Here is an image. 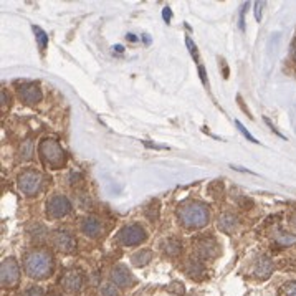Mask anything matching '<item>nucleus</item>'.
Returning a JSON list of instances; mask_svg holds the SVG:
<instances>
[{
    "instance_id": "nucleus-1",
    "label": "nucleus",
    "mask_w": 296,
    "mask_h": 296,
    "mask_svg": "<svg viewBox=\"0 0 296 296\" xmlns=\"http://www.w3.org/2000/svg\"><path fill=\"white\" fill-rule=\"evenodd\" d=\"M23 268L30 278L45 280L53 273V256L48 250H31L23 260Z\"/></svg>"
},
{
    "instance_id": "nucleus-2",
    "label": "nucleus",
    "mask_w": 296,
    "mask_h": 296,
    "mask_svg": "<svg viewBox=\"0 0 296 296\" xmlns=\"http://www.w3.org/2000/svg\"><path fill=\"white\" fill-rule=\"evenodd\" d=\"M177 217L184 227H187V229H191V230H197L209 224L210 213H209V207L205 204L189 202V204H184L179 207Z\"/></svg>"
},
{
    "instance_id": "nucleus-3",
    "label": "nucleus",
    "mask_w": 296,
    "mask_h": 296,
    "mask_svg": "<svg viewBox=\"0 0 296 296\" xmlns=\"http://www.w3.org/2000/svg\"><path fill=\"white\" fill-rule=\"evenodd\" d=\"M42 161L52 169H61L66 164V153L55 139H43L39 146Z\"/></svg>"
},
{
    "instance_id": "nucleus-4",
    "label": "nucleus",
    "mask_w": 296,
    "mask_h": 296,
    "mask_svg": "<svg viewBox=\"0 0 296 296\" xmlns=\"http://www.w3.org/2000/svg\"><path fill=\"white\" fill-rule=\"evenodd\" d=\"M146 230L142 229L141 225L133 224V225H126L121 230L118 232L116 240L118 243L124 245V247H134V245H139L146 240Z\"/></svg>"
},
{
    "instance_id": "nucleus-5",
    "label": "nucleus",
    "mask_w": 296,
    "mask_h": 296,
    "mask_svg": "<svg viewBox=\"0 0 296 296\" xmlns=\"http://www.w3.org/2000/svg\"><path fill=\"white\" fill-rule=\"evenodd\" d=\"M20 281V270H18V263L15 258H5L0 265V283L2 288H15Z\"/></svg>"
},
{
    "instance_id": "nucleus-6",
    "label": "nucleus",
    "mask_w": 296,
    "mask_h": 296,
    "mask_svg": "<svg viewBox=\"0 0 296 296\" xmlns=\"http://www.w3.org/2000/svg\"><path fill=\"white\" fill-rule=\"evenodd\" d=\"M42 174L36 171H25L18 175L17 179V187L18 191L23 192L25 195H35L36 192H40L42 189Z\"/></svg>"
},
{
    "instance_id": "nucleus-7",
    "label": "nucleus",
    "mask_w": 296,
    "mask_h": 296,
    "mask_svg": "<svg viewBox=\"0 0 296 296\" xmlns=\"http://www.w3.org/2000/svg\"><path fill=\"white\" fill-rule=\"evenodd\" d=\"M71 212V202L70 199L61 194H56L47 200V215L52 218H61L66 217Z\"/></svg>"
},
{
    "instance_id": "nucleus-8",
    "label": "nucleus",
    "mask_w": 296,
    "mask_h": 296,
    "mask_svg": "<svg viewBox=\"0 0 296 296\" xmlns=\"http://www.w3.org/2000/svg\"><path fill=\"white\" fill-rule=\"evenodd\" d=\"M60 285L66 293L77 294L80 293L81 286H83V275H81L80 270H68V272L63 275Z\"/></svg>"
},
{
    "instance_id": "nucleus-9",
    "label": "nucleus",
    "mask_w": 296,
    "mask_h": 296,
    "mask_svg": "<svg viewBox=\"0 0 296 296\" xmlns=\"http://www.w3.org/2000/svg\"><path fill=\"white\" fill-rule=\"evenodd\" d=\"M109 276H111V283H115V285L119 286V288H129L136 283L134 276L131 275V272L124 265L113 267Z\"/></svg>"
},
{
    "instance_id": "nucleus-10",
    "label": "nucleus",
    "mask_w": 296,
    "mask_h": 296,
    "mask_svg": "<svg viewBox=\"0 0 296 296\" xmlns=\"http://www.w3.org/2000/svg\"><path fill=\"white\" fill-rule=\"evenodd\" d=\"M195 248H197V253L202 258H213L220 253L218 243L213 240L212 237H202L195 242Z\"/></svg>"
},
{
    "instance_id": "nucleus-11",
    "label": "nucleus",
    "mask_w": 296,
    "mask_h": 296,
    "mask_svg": "<svg viewBox=\"0 0 296 296\" xmlns=\"http://www.w3.org/2000/svg\"><path fill=\"white\" fill-rule=\"evenodd\" d=\"M18 96L27 104H36L42 99L40 86L36 83H23L18 86Z\"/></svg>"
},
{
    "instance_id": "nucleus-12",
    "label": "nucleus",
    "mask_w": 296,
    "mask_h": 296,
    "mask_svg": "<svg viewBox=\"0 0 296 296\" xmlns=\"http://www.w3.org/2000/svg\"><path fill=\"white\" fill-rule=\"evenodd\" d=\"M52 243L56 250L63 251V253H71V251L77 248L75 238L70 234H66V232H55L52 235Z\"/></svg>"
},
{
    "instance_id": "nucleus-13",
    "label": "nucleus",
    "mask_w": 296,
    "mask_h": 296,
    "mask_svg": "<svg viewBox=\"0 0 296 296\" xmlns=\"http://www.w3.org/2000/svg\"><path fill=\"white\" fill-rule=\"evenodd\" d=\"M81 232L86 235V237H98L99 232H101V222H99L98 217H86L81 224Z\"/></svg>"
},
{
    "instance_id": "nucleus-14",
    "label": "nucleus",
    "mask_w": 296,
    "mask_h": 296,
    "mask_svg": "<svg viewBox=\"0 0 296 296\" xmlns=\"http://www.w3.org/2000/svg\"><path fill=\"white\" fill-rule=\"evenodd\" d=\"M272 273H273V262H272V258L262 256L260 260L256 262V265H255V275L258 276V278L267 280V278H270V275H272Z\"/></svg>"
},
{
    "instance_id": "nucleus-15",
    "label": "nucleus",
    "mask_w": 296,
    "mask_h": 296,
    "mask_svg": "<svg viewBox=\"0 0 296 296\" xmlns=\"http://www.w3.org/2000/svg\"><path fill=\"white\" fill-rule=\"evenodd\" d=\"M238 227V218L234 213H222L218 217V229L224 232V234H234L235 229Z\"/></svg>"
},
{
    "instance_id": "nucleus-16",
    "label": "nucleus",
    "mask_w": 296,
    "mask_h": 296,
    "mask_svg": "<svg viewBox=\"0 0 296 296\" xmlns=\"http://www.w3.org/2000/svg\"><path fill=\"white\" fill-rule=\"evenodd\" d=\"M186 272L192 280H202L205 275V267L202 262L191 258V260L186 263Z\"/></svg>"
},
{
    "instance_id": "nucleus-17",
    "label": "nucleus",
    "mask_w": 296,
    "mask_h": 296,
    "mask_svg": "<svg viewBox=\"0 0 296 296\" xmlns=\"http://www.w3.org/2000/svg\"><path fill=\"white\" fill-rule=\"evenodd\" d=\"M273 238H275V243L280 245V247H283V248L291 247V245L296 243V235L286 234V232H281V230H275Z\"/></svg>"
},
{
    "instance_id": "nucleus-18",
    "label": "nucleus",
    "mask_w": 296,
    "mask_h": 296,
    "mask_svg": "<svg viewBox=\"0 0 296 296\" xmlns=\"http://www.w3.org/2000/svg\"><path fill=\"white\" fill-rule=\"evenodd\" d=\"M153 260V251L151 250H139L131 256V262H133L134 267H144Z\"/></svg>"
},
{
    "instance_id": "nucleus-19",
    "label": "nucleus",
    "mask_w": 296,
    "mask_h": 296,
    "mask_svg": "<svg viewBox=\"0 0 296 296\" xmlns=\"http://www.w3.org/2000/svg\"><path fill=\"white\" fill-rule=\"evenodd\" d=\"M162 248L169 256H177L182 251V243L179 240H174V238H171V240L162 243Z\"/></svg>"
},
{
    "instance_id": "nucleus-20",
    "label": "nucleus",
    "mask_w": 296,
    "mask_h": 296,
    "mask_svg": "<svg viewBox=\"0 0 296 296\" xmlns=\"http://www.w3.org/2000/svg\"><path fill=\"white\" fill-rule=\"evenodd\" d=\"M31 30H33L35 39H36V43H39L40 50H42V52H45L47 45H48V35L40 27H36V25H33V27H31Z\"/></svg>"
},
{
    "instance_id": "nucleus-21",
    "label": "nucleus",
    "mask_w": 296,
    "mask_h": 296,
    "mask_svg": "<svg viewBox=\"0 0 296 296\" xmlns=\"http://www.w3.org/2000/svg\"><path fill=\"white\" fill-rule=\"evenodd\" d=\"M144 213H146V217L151 220V222H156V220L159 218V200H153L151 205L146 207Z\"/></svg>"
},
{
    "instance_id": "nucleus-22",
    "label": "nucleus",
    "mask_w": 296,
    "mask_h": 296,
    "mask_svg": "<svg viewBox=\"0 0 296 296\" xmlns=\"http://www.w3.org/2000/svg\"><path fill=\"white\" fill-rule=\"evenodd\" d=\"M31 156H33V142L27 139L20 147V159L22 161H30Z\"/></svg>"
},
{
    "instance_id": "nucleus-23",
    "label": "nucleus",
    "mask_w": 296,
    "mask_h": 296,
    "mask_svg": "<svg viewBox=\"0 0 296 296\" xmlns=\"http://www.w3.org/2000/svg\"><path fill=\"white\" fill-rule=\"evenodd\" d=\"M278 296H296V280L288 281L286 285H283Z\"/></svg>"
},
{
    "instance_id": "nucleus-24",
    "label": "nucleus",
    "mask_w": 296,
    "mask_h": 296,
    "mask_svg": "<svg viewBox=\"0 0 296 296\" xmlns=\"http://www.w3.org/2000/svg\"><path fill=\"white\" fill-rule=\"evenodd\" d=\"M101 294L103 296H119V291L115 283H104V285H101Z\"/></svg>"
},
{
    "instance_id": "nucleus-25",
    "label": "nucleus",
    "mask_w": 296,
    "mask_h": 296,
    "mask_svg": "<svg viewBox=\"0 0 296 296\" xmlns=\"http://www.w3.org/2000/svg\"><path fill=\"white\" fill-rule=\"evenodd\" d=\"M235 126H237V128H238V131H240V133L243 134V137H245V139H248L250 142H253V144H258V141L255 139V137L253 136H251L250 133H248V129L247 128H245V126L240 123V121H235Z\"/></svg>"
},
{
    "instance_id": "nucleus-26",
    "label": "nucleus",
    "mask_w": 296,
    "mask_h": 296,
    "mask_svg": "<svg viewBox=\"0 0 296 296\" xmlns=\"http://www.w3.org/2000/svg\"><path fill=\"white\" fill-rule=\"evenodd\" d=\"M167 289H169L171 293H175V294H184V291H186V289H184V285H182L180 281H172L171 285L167 286Z\"/></svg>"
},
{
    "instance_id": "nucleus-27",
    "label": "nucleus",
    "mask_w": 296,
    "mask_h": 296,
    "mask_svg": "<svg viewBox=\"0 0 296 296\" xmlns=\"http://www.w3.org/2000/svg\"><path fill=\"white\" fill-rule=\"evenodd\" d=\"M186 43H187L189 50H191V55H192V58H194L195 61H199V52H197V47L194 45V42L191 40V36H187V39H186Z\"/></svg>"
},
{
    "instance_id": "nucleus-28",
    "label": "nucleus",
    "mask_w": 296,
    "mask_h": 296,
    "mask_svg": "<svg viewBox=\"0 0 296 296\" xmlns=\"http://www.w3.org/2000/svg\"><path fill=\"white\" fill-rule=\"evenodd\" d=\"M45 293H43V288L40 286H30L27 291H25L23 296H43Z\"/></svg>"
},
{
    "instance_id": "nucleus-29",
    "label": "nucleus",
    "mask_w": 296,
    "mask_h": 296,
    "mask_svg": "<svg viewBox=\"0 0 296 296\" xmlns=\"http://www.w3.org/2000/svg\"><path fill=\"white\" fill-rule=\"evenodd\" d=\"M162 18H164V22H166V23L171 22V18H172V12H171V9H169V7H166V9L162 10Z\"/></svg>"
},
{
    "instance_id": "nucleus-30",
    "label": "nucleus",
    "mask_w": 296,
    "mask_h": 296,
    "mask_svg": "<svg viewBox=\"0 0 296 296\" xmlns=\"http://www.w3.org/2000/svg\"><path fill=\"white\" fill-rule=\"evenodd\" d=\"M262 7H263L262 2H255V18H256V22L262 20V14H260V9Z\"/></svg>"
},
{
    "instance_id": "nucleus-31",
    "label": "nucleus",
    "mask_w": 296,
    "mask_h": 296,
    "mask_svg": "<svg viewBox=\"0 0 296 296\" xmlns=\"http://www.w3.org/2000/svg\"><path fill=\"white\" fill-rule=\"evenodd\" d=\"M142 144L146 147H153V149H167V146H159V144H151V141H142Z\"/></svg>"
},
{
    "instance_id": "nucleus-32",
    "label": "nucleus",
    "mask_w": 296,
    "mask_h": 296,
    "mask_svg": "<svg viewBox=\"0 0 296 296\" xmlns=\"http://www.w3.org/2000/svg\"><path fill=\"white\" fill-rule=\"evenodd\" d=\"M199 75H200V80H202V83L207 85V77H205V70L202 65H199Z\"/></svg>"
},
{
    "instance_id": "nucleus-33",
    "label": "nucleus",
    "mask_w": 296,
    "mask_h": 296,
    "mask_svg": "<svg viewBox=\"0 0 296 296\" xmlns=\"http://www.w3.org/2000/svg\"><path fill=\"white\" fill-rule=\"evenodd\" d=\"M7 104V93H5V90H2V106Z\"/></svg>"
},
{
    "instance_id": "nucleus-34",
    "label": "nucleus",
    "mask_w": 296,
    "mask_h": 296,
    "mask_svg": "<svg viewBox=\"0 0 296 296\" xmlns=\"http://www.w3.org/2000/svg\"><path fill=\"white\" fill-rule=\"evenodd\" d=\"M115 50H116V52H118V53H123V52H124V48H123L121 45H118V47H115Z\"/></svg>"
},
{
    "instance_id": "nucleus-35",
    "label": "nucleus",
    "mask_w": 296,
    "mask_h": 296,
    "mask_svg": "<svg viewBox=\"0 0 296 296\" xmlns=\"http://www.w3.org/2000/svg\"><path fill=\"white\" fill-rule=\"evenodd\" d=\"M128 40H131V42H136L137 39H136V36H134L133 33H129V35H128Z\"/></svg>"
},
{
    "instance_id": "nucleus-36",
    "label": "nucleus",
    "mask_w": 296,
    "mask_h": 296,
    "mask_svg": "<svg viewBox=\"0 0 296 296\" xmlns=\"http://www.w3.org/2000/svg\"><path fill=\"white\" fill-rule=\"evenodd\" d=\"M293 60L296 61V43L293 45Z\"/></svg>"
},
{
    "instance_id": "nucleus-37",
    "label": "nucleus",
    "mask_w": 296,
    "mask_h": 296,
    "mask_svg": "<svg viewBox=\"0 0 296 296\" xmlns=\"http://www.w3.org/2000/svg\"><path fill=\"white\" fill-rule=\"evenodd\" d=\"M291 222H293V225L296 227V213H294V215H293V218H291Z\"/></svg>"
},
{
    "instance_id": "nucleus-38",
    "label": "nucleus",
    "mask_w": 296,
    "mask_h": 296,
    "mask_svg": "<svg viewBox=\"0 0 296 296\" xmlns=\"http://www.w3.org/2000/svg\"><path fill=\"white\" fill-rule=\"evenodd\" d=\"M192 296H199V294H192Z\"/></svg>"
},
{
    "instance_id": "nucleus-39",
    "label": "nucleus",
    "mask_w": 296,
    "mask_h": 296,
    "mask_svg": "<svg viewBox=\"0 0 296 296\" xmlns=\"http://www.w3.org/2000/svg\"><path fill=\"white\" fill-rule=\"evenodd\" d=\"M53 296H58V294H53Z\"/></svg>"
}]
</instances>
